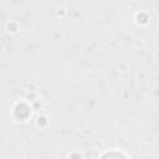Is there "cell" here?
<instances>
[{
    "instance_id": "obj_1",
    "label": "cell",
    "mask_w": 159,
    "mask_h": 159,
    "mask_svg": "<svg viewBox=\"0 0 159 159\" xmlns=\"http://www.w3.org/2000/svg\"><path fill=\"white\" fill-rule=\"evenodd\" d=\"M102 159H125V158L122 154H118V153H108Z\"/></svg>"
}]
</instances>
